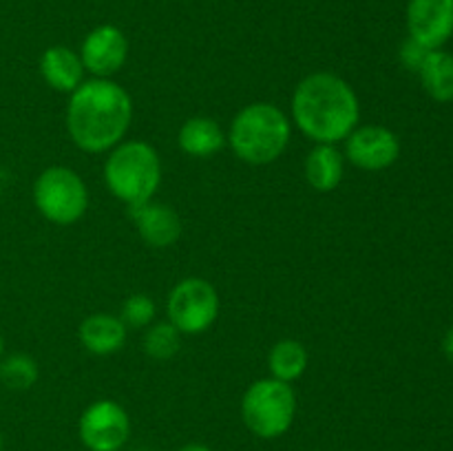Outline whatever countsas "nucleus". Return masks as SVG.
I'll use <instances>...</instances> for the list:
<instances>
[{"label":"nucleus","mask_w":453,"mask_h":451,"mask_svg":"<svg viewBox=\"0 0 453 451\" xmlns=\"http://www.w3.org/2000/svg\"><path fill=\"white\" fill-rule=\"evenodd\" d=\"M133 102L118 82L88 80L71 93L66 128L75 144L87 153H102L119 144L131 126Z\"/></svg>","instance_id":"f257e3e1"},{"label":"nucleus","mask_w":453,"mask_h":451,"mask_svg":"<svg viewBox=\"0 0 453 451\" xmlns=\"http://www.w3.org/2000/svg\"><path fill=\"white\" fill-rule=\"evenodd\" d=\"M358 100L343 78L334 73H312L301 80L292 96L295 122L310 140L336 144L358 124Z\"/></svg>","instance_id":"f03ea898"},{"label":"nucleus","mask_w":453,"mask_h":451,"mask_svg":"<svg viewBox=\"0 0 453 451\" xmlns=\"http://www.w3.org/2000/svg\"><path fill=\"white\" fill-rule=\"evenodd\" d=\"M228 140L234 155L243 162L270 164L290 141V119L274 104H248L234 115Z\"/></svg>","instance_id":"7ed1b4c3"},{"label":"nucleus","mask_w":453,"mask_h":451,"mask_svg":"<svg viewBox=\"0 0 453 451\" xmlns=\"http://www.w3.org/2000/svg\"><path fill=\"white\" fill-rule=\"evenodd\" d=\"M104 180L113 197L128 206L150 202L162 181L157 150L146 141H124L111 150L104 164Z\"/></svg>","instance_id":"20e7f679"},{"label":"nucleus","mask_w":453,"mask_h":451,"mask_svg":"<svg viewBox=\"0 0 453 451\" xmlns=\"http://www.w3.org/2000/svg\"><path fill=\"white\" fill-rule=\"evenodd\" d=\"M296 414V396L290 383L277 378L257 380L242 401L246 427L259 438H279L290 429Z\"/></svg>","instance_id":"39448f33"},{"label":"nucleus","mask_w":453,"mask_h":451,"mask_svg":"<svg viewBox=\"0 0 453 451\" xmlns=\"http://www.w3.org/2000/svg\"><path fill=\"white\" fill-rule=\"evenodd\" d=\"M34 202L44 219L71 226L87 212L88 193L78 172L66 166H51L35 180Z\"/></svg>","instance_id":"423d86ee"},{"label":"nucleus","mask_w":453,"mask_h":451,"mask_svg":"<svg viewBox=\"0 0 453 451\" xmlns=\"http://www.w3.org/2000/svg\"><path fill=\"white\" fill-rule=\"evenodd\" d=\"M168 318L181 334H202L219 314V296L208 281L184 279L168 294Z\"/></svg>","instance_id":"0eeeda50"},{"label":"nucleus","mask_w":453,"mask_h":451,"mask_svg":"<svg viewBox=\"0 0 453 451\" xmlns=\"http://www.w3.org/2000/svg\"><path fill=\"white\" fill-rule=\"evenodd\" d=\"M131 433L127 411L113 401H97L80 418V438L91 451H118Z\"/></svg>","instance_id":"6e6552de"},{"label":"nucleus","mask_w":453,"mask_h":451,"mask_svg":"<svg viewBox=\"0 0 453 451\" xmlns=\"http://www.w3.org/2000/svg\"><path fill=\"white\" fill-rule=\"evenodd\" d=\"M345 155L363 171H383L401 155V141L385 126L354 128L348 135Z\"/></svg>","instance_id":"1a4fd4ad"},{"label":"nucleus","mask_w":453,"mask_h":451,"mask_svg":"<svg viewBox=\"0 0 453 451\" xmlns=\"http://www.w3.org/2000/svg\"><path fill=\"white\" fill-rule=\"evenodd\" d=\"M407 27L410 38L423 47H442L453 34V0H410Z\"/></svg>","instance_id":"9d476101"},{"label":"nucleus","mask_w":453,"mask_h":451,"mask_svg":"<svg viewBox=\"0 0 453 451\" xmlns=\"http://www.w3.org/2000/svg\"><path fill=\"white\" fill-rule=\"evenodd\" d=\"M128 42L127 35L115 25H100L84 38L80 60L84 69L97 78H109L118 73L127 62Z\"/></svg>","instance_id":"9b49d317"},{"label":"nucleus","mask_w":453,"mask_h":451,"mask_svg":"<svg viewBox=\"0 0 453 451\" xmlns=\"http://www.w3.org/2000/svg\"><path fill=\"white\" fill-rule=\"evenodd\" d=\"M137 233L149 246L168 248L180 239L181 221L171 206L157 202H144L140 206H128Z\"/></svg>","instance_id":"f8f14e48"},{"label":"nucleus","mask_w":453,"mask_h":451,"mask_svg":"<svg viewBox=\"0 0 453 451\" xmlns=\"http://www.w3.org/2000/svg\"><path fill=\"white\" fill-rule=\"evenodd\" d=\"M127 340V325L113 314H91L80 325V343L96 356H109L122 349Z\"/></svg>","instance_id":"ddd939ff"},{"label":"nucleus","mask_w":453,"mask_h":451,"mask_svg":"<svg viewBox=\"0 0 453 451\" xmlns=\"http://www.w3.org/2000/svg\"><path fill=\"white\" fill-rule=\"evenodd\" d=\"M40 73L44 82L62 93H73L82 84L84 65L78 53L66 47H49L40 57Z\"/></svg>","instance_id":"4468645a"},{"label":"nucleus","mask_w":453,"mask_h":451,"mask_svg":"<svg viewBox=\"0 0 453 451\" xmlns=\"http://www.w3.org/2000/svg\"><path fill=\"white\" fill-rule=\"evenodd\" d=\"M180 149L190 157H212L226 144V135L219 124L211 118H190L181 124Z\"/></svg>","instance_id":"2eb2a0df"},{"label":"nucleus","mask_w":453,"mask_h":451,"mask_svg":"<svg viewBox=\"0 0 453 451\" xmlns=\"http://www.w3.org/2000/svg\"><path fill=\"white\" fill-rule=\"evenodd\" d=\"M305 177L314 190L330 193L343 180V155L334 149V144L314 146L305 159Z\"/></svg>","instance_id":"dca6fc26"},{"label":"nucleus","mask_w":453,"mask_h":451,"mask_svg":"<svg viewBox=\"0 0 453 451\" xmlns=\"http://www.w3.org/2000/svg\"><path fill=\"white\" fill-rule=\"evenodd\" d=\"M423 87L434 100L449 102L453 100V56L445 51H429L425 62L418 69Z\"/></svg>","instance_id":"f3484780"},{"label":"nucleus","mask_w":453,"mask_h":451,"mask_svg":"<svg viewBox=\"0 0 453 451\" xmlns=\"http://www.w3.org/2000/svg\"><path fill=\"white\" fill-rule=\"evenodd\" d=\"M268 365L270 371H273V378L283 380V383H292V380L299 378L305 371V367H308V352H305V348L299 340H279V343L270 349Z\"/></svg>","instance_id":"a211bd4d"},{"label":"nucleus","mask_w":453,"mask_h":451,"mask_svg":"<svg viewBox=\"0 0 453 451\" xmlns=\"http://www.w3.org/2000/svg\"><path fill=\"white\" fill-rule=\"evenodd\" d=\"M38 380V365L27 354H12L0 363V383L9 389H29Z\"/></svg>","instance_id":"6ab92c4d"},{"label":"nucleus","mask_w":453,"mask_h":451,"mask_svg":"<svg viewBox=\"0 0 453 451\" xmlns=\"http://www.w3.org/2000/svg\"><path fill=\"white\" fill-rule=\"evenodd\" d=\"M180 345L181 332L171 321L157 323L144 334V352L150 358H157V361H166V358L175 356Z\"/></svg>","instance_id":"aec40b11"},{"label":"nucleus","mask_w":453,"mask_h":451,"mask_svg":"<svg viewBox=\"0 0 453 451\" xmlns=\"http://www.w3.org/2000/svg\"><path fill=\"white\" fill-rule=\"evenodd\" d=\"M155 303L146 294H133L124 301L122 323L128 327H144L153 321Z\"/></svg>","instance_id":"412c9836"},{"label":"nucleus","mask_w":453,"mask_h":451,"mask_svg":"<svg viewBox=\"0 0 453 451\" xmlns=\"http://www.w3.org/2000/svg\"><path fill=\"white\" fill-rule=\"evenodd\" d=\"M429 51H432V49L423 47V44L416 42L414 38H410L405 44H403L401 57H403V62H405V65L410 66V69L418 71L420 65H423V62H425V57L429 56Z\"/></svg>","instance_id":"4be33fe9"},{"label":"nucleus","mask_w":453,"mask_h":451,"mask_svg":"<svg viewBox=\"0 0 453 451\" xmlns=\"http://www.w3.org/2000/svg\"><path fill=\"white\" fill-rule=\"evenodd\" d=\"M442 348H445V354H447V356H449L451 361H453V327H451L449 332H447L445 343H442Z\"/></svg>","instance_id":"5701e85b"},{"label":"nucleus","mask_w":453,"mask_h":451,"mask_svg":"<svg viewBox=\"0 0 453 451\" xmlns=\"http://www.w3.org/2000/svg\"><path fill=\"white\" fill-rule=\"evenodd\" d=\"M180 451H212V449H208L206 445H186V447H181Z\"/></svg>","instance_id":"b1692460"},{"label":"nucleus","mask_w":453,"mask_h":451,"mask_svg":"<svg viewBox=\"0 0 453 451\" xmlns=\"http://www.w3.org/2000/svg\"><path fill=\"white\" fill-rule=\"evenodd\" d=\"M3 349H4V340H3V334H0V356H3Z\"/></svg>","instance_id":"393cba45"},{"label":"nucleus","mask_w":453,"mask_h":451,"mask_svg":"<svg viewBox=\"0 0 453 451\" xmlns=\"http://www.w3.org/2000/svg\"><path fill=\"white\" fill-rule=\"evenodd\" d=\"M0 451H3V436H0Z\"/></svg>","instance_id":"a878e982"}]
</instances>
